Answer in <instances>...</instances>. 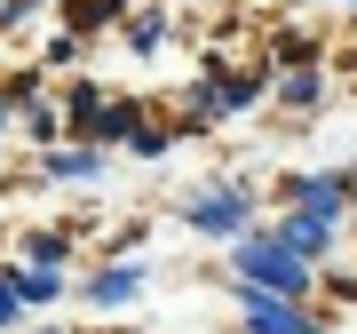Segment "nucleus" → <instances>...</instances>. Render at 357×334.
<instances>
[{
    "instance_id": "1",
    "label": "nucleus",
    "mask_w": 357,
    "mask_h": 334,
    "mask_svg": "<svg viewBox=\"0 0 357 334\" xmlns=\"http://www.w3.org/2000/svg\"><path fill=\"white\" fill-rule=\"evenodd\" d=\"M238 270H246L255 286H270V295H302V279H310L302 255H294L286 239H246V247H238Z\"/></svg>"
},
{
    "instance_id": "2",
    "label": "nucleus",
    "mask_w": 357,
    "mask_h": 334,
    "mask_svg": "<svg viewBox=\"0 0 357 334\" xmlns=\"http://www.w3.org/2000/svg\"><path fill=\"white\" fill-rule=\"evenodd\" d=\"M246 326H255V334H318L302 310H286V303H270V295H246Z\"/></svg>"
},
{
    "instance_id": "3",
    "label": "nucleus",
    "mask_w": 357,
    "mask_h": 334,
    "mask_svg": "<svg viewBox=\"0 0 357 334\" xmlns=\"http://www.w3.org/2000/svg\"><path fill=\"white\" fill-rule=\"evenodd\" d=\"M191 223H199V231H246V199L238 191H215V199L191 207Z\"/></svg>"
},
{
    "instance_id": "4",
    "label": "nucleus",
    "mask_w": 357,
    "mask_h": 334,
    "mask_svg": "<svg viewBox=\"0 0 357 334\" xmlns=\"http://www.w3.org/2000/svg\"><path fill=\"white\" fill-rule=\"evenodd\" d=\"M294 199H302L318 223H333V207L349 199V175H310V183H294Z\"/></svg>"
},
{
    "instance_id": "5",
    "label": "nucleus",
    "mask_w": 357,
    "mask_h": 334,
    "mask_svg": "<svg viewBox=\"0 0 357 334\" xmlns=\"http://www.w3.org/2000/svg\"><path fill=\"white\" fill-rule=\"evenodd\" d=\"M286 247H294V255H318V247H326V223L318 215H294L286 223Z\"/></svg>"
},
{
    "instance_id": "6",
    "label": "nucleus",
    "mask_w": 357,
    "mask_h": 334,
    "mask_svg": "<svg viewBox=\"0 0 357 334\" xmlns=\"http://www.w3.org/2000/svg\"><path fill=\"white\" fill-rule=\"evenodd\" d=\"M88 295H96V303H128V295H135V270H103Z\"/></svg>"
},
{
    "instance_id": "7",
    "label": "nucleus",
    "mask_w": 357,
    "mask_h": 334,
    "mask_svg": "<svg viewBox=\"0 0 357 334\" xmlns=\"http://www.w3.org/2000/svg\"><path fill=\"white\" fill-rule=\"evenodd\" d=\"M96 128H103V143H112V136H135V112H128V103H112V112H96Z\"/></svg>"
},
{
    "instance_id": "8",
    "label": "nucleus",
    "mask_w": 357,
    "mask_h": 334,
    "mask_svg": "<svg viewBox=\"0 0 357 334\" xmlns=\"http://www.w3.org/2000/svg\"><path fill=\"white\" fill-rule=\"evenodd\" d=\"M103 16H119V0H79V8H72V24H103Z\"/></svg>"
},
{
    "instance_id": "9",
    "label": "nucleus",
    "mask_w": 357,
    "mask_h": 334,
    "mask_svg": "<svg viewBox=\"0 0 357 334\" xmlns=\"http://www.w3.org/2000/svg\"><path fill=\"white\" fill-rule=\"evenodd\" d=\"M16 303H24V286H8V279H0V319H8Z\"/></svg>"
}]
</instances>
